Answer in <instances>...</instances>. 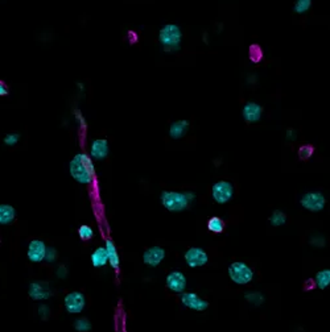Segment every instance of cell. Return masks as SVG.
Masks as SVG:
<instances>
[{"label":"cell","instance_id":"83f0119b","mask_svg":"<svg viewBox=\"0 0 330 332\" xmlns=\"http://www.w3.org/2000/svg\"><path fill=\"white\" fill-rule=\"evenodd\" d=\"M74 328L78 332H87L91 329V323L86 318H78L74 322Z\"/></svg>","mask_w":330,"mask_h":332},{"label":"cell","instance_id":"8fae6325","mask_svg":"<svg viewBox=\"0 0 330 332\" xmlns=\"http://www.w3.org/2000/svg\"><path fill=\"white\" fill-rule=\"evenodd\" d=\"M165 256H167V253L164 248L159 245L151 246L143 253V263L151 268H156L163 263Z\"/></svg>","mask_w":330,"mask_h":332},{"label":"cell","instance_id":"ffe728a7","mask_svg":"<svg viewBox=\"0 0 330 332\" xmlns=\"http://www.w3.org/2000/svg\"><path fill=\"white\" fill-rule=\"evenodd\" d=\"M206 227L212 233L219 235V233H223L226 229V221L223 220L222 218H219V216H212V218H209Z\"/></svg>","mask_w":330,"mask_h":332},{"label":"cell","instance_id":"5bb4252c","mask_svg":"<svg viewBox=\"0 0 330 332\" xmlns=\"http://www.w3.org/2000/svg\"><path fill=\"white\" fill-rule=\"evenodd\" d=\"M108 152H110V148H108V142L106 138H97L94 141L91 142L90 146V156L91 158L98 159H104L108 156Z\"/></svg>","mask_w":330,"mask_h":332},{"label":"cell","instance_id":"8992f818","mask_svg":"<svg viewBox=\"0 0 330 332\" xmlns=\"http://www.w3.org/2000/svg\"><path fill=\"white\" fill-rule=\"evenodd\" d=\"M212 197L218 204L229 203L234 197V186L229 181H218L213 185Z\"/></svg>","mask_w":330,"mask_h":332},{"label":"cell","instance_id":"d4e9b609","mask_svg":"<svg viewBox=\"0 0 330 332\" xmlns=\"http://www.w3.org/2000/svg\"><path fill=\"white\" fill-rule=\"evenodd\" d=\"M244 298L252 306H261L264 303V295L261 294L260 291H248L244 294Z\"/></svg>","mask_w":330,"mask_h":332},{"label":"cell","instance_id":"3957f363","mask_svg":"<svg viewBox=\"0 0 330 332\" xmlns=\"http://www.w3.org/2000/svg\"><path fill=\"white\" fill-rule=\"evenodd\" d=\"M182 41V32L176 24L164 25L159 32V42L165 52H177L180 50Z\"/></svg>","mask_w":330,"mask_h":332},{"label":"cell","instance_id":"2e32d148","mask_svg":"<svg viewBox=\"0 0 330 332\" xmlns=\"http://www.w3.org/2000/svg\"><path fill=\"white\" fill-rule=\"evenodd\" d=\"M189 129V121L188 120H177L172 123L169 127V136L174 140L182 138Z\"/></svg>","mask_w":330,"mask_h":332},{"label":"cell","instance_id":"30bf717a","mask_svg":"<svg viewBox=\"0 0 330 332\" xmlns=\"http://www.w3.org/2000/svg\"><path fill=\"white\" fill-rule=\"evenodd\" d=\"M186 277L182 272H178V270H173V272H170L169 274L165 278V285L169 289L172 293H177V294H181V293H184L185 289H186Z\"/></svg>","mask_w":330,"mask_h":332},{"label":"cell","instance_id":"e0dca14e","mask_svg":"<svg viewBox=\"0 0 330 332\" xmlns=\"http://www.w3.org/2000/svg\"><path fill=\"white\" fill-rule=\"evenodd\" d=\"M16 219V210L11 204H0V225L12 224Z\"/></svg>","mask_w":330,"mask_h":332},{"label":"cell","instance_id":"44dd1931","mask_svg":"<svg viewBox=\"0 0 330 332\" xmlns=\"http://www.w3.org/2000/svg\"><path fill=\"white\" fill-rule=\"evenodd\" d=\"M313 280L316 282L317 289L326 290L327 287L330 286V269H322L320 272H317Z\"/></svg>","mask_w":330,"mask_h":332},{"label":"cell","instance_id":"7c38bea8","mask_svg":"<svg viewBox=\"0 0 330 332\" xmlns=\"http://www.w3.org/2000/svg\"><path fill=\"white\" fill-rule=\"evenodd\" d=\"M46 244L42 240H32L28 245V251H27V256L31 263H41L45 260L46 255Z\"/></svg>","mask_w":330,"mask_h":332},{"label":"cell","instance_id":"4fadbf2b","mask_svg":"<svg viewBox=\"0 0 330 332\" xmlns=\"http://www.w3.org/2000/svg\"><path fill=\"white\" fill-rule=\"evenodd\" d=\"M52 291L49 289V285L46 282H38L35 281L29 285V297L33 301H45L48 298H50Z\"/></svg>","mask_w":330,"mask_h":332},{"label":"cell","instance_id":"1f68e13d","mask_svg":"<svg viewBox=\"0 0 330 332\" xmlns=\"http://www.w3.org/2000/svg\"><path fill=\"white\" fill-rule=\"evenodd\" d=\"M7 94H8L7 85H6L3 80H0V97H6Z\"/></svg>","mask_w":330,"mask_h":332},{"label":"cell","instance_id":"f1b7e54d","mask_svg":"<svg viewBox=\"0 0 330 332\" xmlns=\"http://www.w3.org/2000/svg\"><path fill=\"white\" fill-rule=\"evenodd\" d=\"M19 140H20V135H19V133H8V135H6L3 141L7 146H15L19 142Z\"/></svg>","mask_w":330,"mask_h":332},{"label":"cell","instance_id":"4dcf8cb0","mask_svg":"<svg viewBox=\"0 0 330 332\" xmlns=\"http://www.w3.org/2000/svg\"><path fill=\"white\" fill-rule=\"evenodd\" d=\"M314 289H317V286H316V282H314L313 278H309V280H306L305 282H304V290L305 291L314 290Z\"/></svg>","mask_w":330,"mask_h":332},{"label":"cell","instance_id":"7402d4cb","mask_svg":"<svg viewBox=\"0 0 330 332\" xmlns=\"http://www.w3.org/2000/svg\"><path fill=\"white\" fill-rule=\"evenodd\" d=\"M247 57L252 63H260L264 58V50L259 44H251L247 50Z\"/></svg>","mask_w":330,"mask_h":332},{"label":"cell","instance_id":"4316f807","mask_svg":"<svg viewBox=\"0 0 330 332\" xmlns=\"http://www.w3.org/2000/svg\"><path fill=\"white\" fill-rule=\"evenodd\" d=\"M312 7V0H296L295 10L296 14H305L306 11H309Z\"/></svg>","mask_w":330,"mask_h":332},{"label":"cell","instance_id":"9c48e42d","mask_svg":"<svg viewBox=\"0 0 330 332\" xmlns=\"http://www.w3.org/2000/svg\"><path fill=\"white\" fill-rule=\"evenodd\" d=\"M63 306L69 314H80L84 311L86 306V298L81 291H72L69 294H66L63 299Z\"/></svg>","mask_w":330,"mask_h":332},{"label":"cell","instance_id":"d6a6232c","mask_svg":"<svg viewBox=\"0 0 330 332\" xmlns=\"http://www.w3.org/2000/svg\"><path fill=\"white\" fill-rule=\"evenodd\" d=\"M287 137H288L289 140H295V138H296V131H295V129H288V131H287Z\"/></svg>","mask_w":330,"mask_h":332},{"label":"cell","instance_id":"52a82bcc","mask_svg":"<svg viewBox=\"0 0 330 332\" xmlns=\"http://www.w3.org/2000/svg\"><path fill=\"white\" fill-rule=\"evenodd\" d=\"M184 260L186 265L191 269L195 268H202L205 267L206 264L209 263V255L204 248L200 246H191L189 248L184 255Z\"/></svg>","mask_w":330,"mask_h":332},{"label":"cell","instance_id":"484cf974","mask_svg":"<svg viewBox=\"0 0 330 332\" xmlns=\"http://www.w3.org/2000/svg\"><path fill=\"white\" fill-rule=\"evenodd\" d=\"M78 236H80L81 240H84V241H89V240L93 239V236H94V231L91 228L90 225H81L80 228H78Z\"/></svg>","mask_w":330,"mask_h":332},{"label":"cell","instance_id":"ac0fdd59","mask_svg":"<svg viewBox=\"0 0 330 332\" xmlns=\"http://www.w3.org/2000/svg\"><path fill=\"white\" fill-rule=\"evenodd\" d=\"M108 263L107 251L104 246H98L94 252L91 253V264L94 268H102Z\"/></svg>","mask_w":330,"mask_h":332},{"label":"cell","instance_id":"603a6c76","mask_svg":"<svg viewBox=\"0 0 330 332\" xmlns=\"http://www.w3.org/2000/svg\"><path fill=\"white\" fill-rule=\"evenodd\" d=\"M314 152H316V148L312 144H302L297 149V156L301 161H309L313 156H314Z\"/></svg>","mask_w":330,"mask_h":332},{"label":"cell","instance_id":"ba28073f","mask_svg":"<svg viewBox=\"0 0 330 332\" xmlns=\"http://www.w3.org/2000/svg\"><path fill=\"white\" fill-rule=\"evenodd\" d=\"M180 301L182 306H185L189 310H193V311L202 312L206 311L209 308V302L200 297L198 294H195V293H191V291H189V293H185V291L181 293Z\"/></svg>","mask_w":330,"mask_h":332},{"label":"cell","instance_id":"d6986e66","mask_svg":"<svg viewBox=\"0 0 330 332\" xmlns=\"http://www.w3.org/2000/svg\"><path fill=\"white\" fill-rule=\"evenodd\" d=\"M104 248L107 251L108 263H110V265H111L115 270H118L119 265H120V259H119L118 251H116V246H115V244L112 242V240H107Z\"/></svg>","mask_w":330,"mask_h":332},{"label":"cell","instance_id":"277c9868","mask_svg":"<svg viewBox=\"0 0 330 332\" xmlns=\"http://www.w3.org/2000/svg\"><path fill=\"white\" fill-rule=\"evenodd\" d=\"M227 274L231 282L235 285H248L254 280V269L243 263V261H234L227 268Z\"/></svg>","mask_w":330,"mask_h":332},{"label":"cell","instance_id":"f546056e","mask_svg":"<svg viewBox=\"0 0 330 332\" xmlns=\"http://www.w3.org/2000/svg\"><path fill=\"white\" fill-rule=\"evenodd\" d=\"M57 259V251L54 248H46V255H45V260L48 263H53V261H56Z\"/></svg>","mask_w":330,"mask_h":332},{"label":"cell","instance_id":"9a60e30c","mask_svg":"<svg viewBox=\"0 0 330 332\" xmlns=\"http://www.w3.org/2000/svg\"><path fill=\"white\" fill-rule=\"evenodd\" d=\"M261 112H263L261 106L255 103V102H248V103L244 104L243 111H242L243 119L247 123H256V121L260 120Z\"/></svg>","mask_w":330,"mask_h":332},{"label":"cell","instance_id":"6da1fadb","mask_svg":"<svg viewBox=\"0 0 330 332\" xmlns=\"http://www.w3.org/2000/svg\"><path fill=\"white\" fill-rule=\"evenodd\" d=\"M70 176L81 185H89L94 180V163L85 153H78L69 163Z\"/></svg>","mask_w":330,"mask_h":332},{"label":"cell","instance_id":"5b68a950","mask_svg":"<svg viewBox=\"0 0 330 332\" xmlns=\"http://www.w3.org/2000/svg\"><path fill=\"white\" fill-rule=\"evenodd\" d=\"M300 204L309 212H320L326 206V198L321 191H309L300 198Z\"/></svg>","mask_w":330,"mask_h":332},{"label":"cell","instance_id":"cb8c5ba5","mask_svg":"<svg viewBox=\"0 0 330 332\" xmlns=\"http://www.w3.org/2000/svg\"><path fill=\"white\" fill-rule=\"evenodd\" d=\"M268 221H270V224L272 227H276V228L283 227L287 223V215L282 210H275L271 214V216H270V219H268Z\"/></svg>","mask_w":330,"mask_h":332},{"label":"cell","instance_id":"7a4b0ae2","mask_svg":"<svg viewBox=\"0 0 330 332\" xmlns=\"http://www.w3.org/2000/svg\"><path fill=\"white\" fill-rule=\"evenodd\" d=\"M193 191H163L160 195L161 204L170 212H182L194 202Z\"/></svg>","mask_w":330,"mask_h":332}]
</instances>
